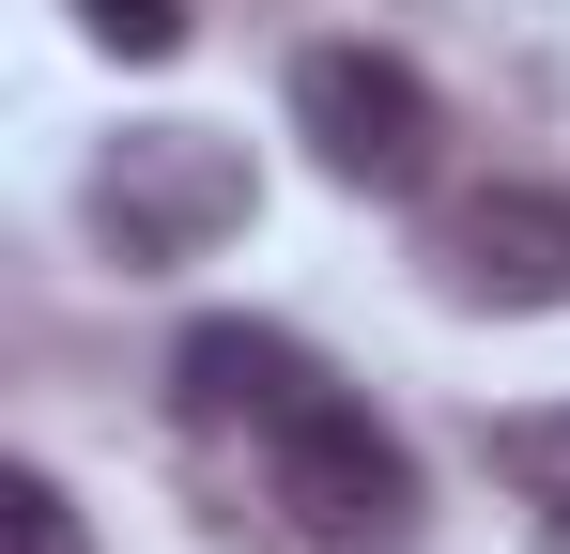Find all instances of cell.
Masks as SVG:
<instances>
[{
  "label": "cell",
  "mask_w": 570,
  "mask_h": 554,
  "mask_svg": "<svg viewBox=\"0 0 570 554\" xmlns=\"http://www.w3.org/2000/svg\"><path fill=\"white\" fill-rule=\"evenodd\" d=\"M78 31H94L108 62H170L186 47V0H78Z\"/></svg>",
  "instance_id": "obj_8"
},
{
  "label": "cell",
  "mask_w": 570,
  "mask_h": 554,
  "mask_svg": "<svg viewBox=\"0 0 570 554\" xmlns=\"http://www.w3.org/2000/svg\"><path fill=\"white\" fill-rule=\"evenodd\" d=\"M493 477L540 508V540H570V400H524V416H493Z\"/></svg>",
  "instance_id": "obj_6"
},
{
  "label": "cell",
  "mask_w": 570,
  "mask_h": 554,
  "mask_svg": "<svg viewBox=\"0 0 570 554\" xmlns=\"http://www.w3.org/2000/svg\"><path fill=\"white\" fill-rule=\"evenodd\" d=\"M170 385H186V416H200V432H247V447H263L293 400L324 385V355H308V339H278V324H186Z\"/></svg>",
  "instance_id": "obj_5"
},
{
  "label": "cell",
  "mask_w": 570,
  "mask_h": 554,
  "mask_svg": "<svg viewBox=\"0 0 570 554\" xmlns=\"http://www.w3.org/2000/svg\"><path fill=\"white\" fill-rule=\"evenodd\" d=\"M293 139H308V170L355 185V200H416L432 155H448V92L416 78L401 47H308L293 62Z\"/></svg>",
  "instance_id": "obj_3"
},
{
  "label": "cell",
  "mask_w": 570,
  "mask_h": 554,
  "mask_svg": "<svg viewBox=\"0 0 570 554\" xmlns=\"http://www.w3.org/2000/svg\"><path fill=\"white\" fill-rule=\"evenodd\" d=\"M432 277H448V308H493V324H524V308H570V185H478L432 216Z\"/></svg>",
  "instance_id": "obj_4"
},
{
  "label": "cell",
  "mask_w": 570,
  "mask_h": 554,
  "mask_svg": "<svg viewBox=\"0 0 570 554\" xmlns=\"http://www.w3.org/2000/svg\"><path fill=\"white\" fill-rule=\"evenodd\" d=\"M263 477H278L293 540H324V554H401V540H416V508H432V493H416V447L385 432L340 369L263 432Z\"/></svg>",
  "instance_id": "obj_2"
},
{
  "label": "cell",
  "mask_w": 570,
  "mask_h": 554,
  "mask_svg": "<svg viewBox=\"0 0 570 554\" xmlns=\"http://www.w3.org/2000/svg\"><path fill=\"white\" fill-rule=\"evenodd\" d=\"M78 216H94V247L124 277H170V263L247 231V139H216V123H124L94 155V185H78Z\"/></svg>",
  "instance_id": "obj_1"
},
{
  "label": "cell",
  "mask_w": 570,
  "mask_h": 554,
  "mask_svg": "<svg viewBox=\"0 0 570 554\" xmlns=\"http://www.w3.org/2000/svg\"><path fill=\"white\" fill-rule=\"evenodd\" d=\"M0 554H78V493L47 462H0Z\"/></svg>",
  "instance_id": "obj_7"
}]
</instances>
